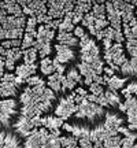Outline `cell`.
Masks as SVG:
<instances>
[{
	"mask_svg": "<svg viewBox=\"0 0 137 148\" xmlns=\"http://www.w3.org/2000/svg\"><path fill=\"white\" fill-rule=\"evenodd\" d=\"M122 140H123V138H122L121 136H112V137L107 138L103 144H104L105 148H121L122 147Z\"/></svg>",
	"mask_w": 137,
	"mask_h": 148,
	"instance_id": "25",
	"label": "cell"
},
{
	"mask_svg": "<svg viewBox=\"0 0 137 148\" xmlns=\"http://www.w3.org/2000/svg\"><path fill=\"white\" fill-rule=\"evenodd\" d=\"M127 79L126 77H123V78H121V77H118V75H112L111 78H108V82H107V85H108V89L111 90H118V89H121L123 85L127 82Z\"/></svg>",
	"mask_w": 137,
	"mask_h": 148,
	"instance_id": "19",
	"label": "cell"
},
{
	"mask_svg": "<svg viewBox=\"0 0 137 148\" xmlns=\"http://www.w3.org/2000/svg\"><path fill=\"white\" fill-rule=\"evenodd\" d=\"M18 114V103L14 99L0 100V127H10L12 118Z\"/></svg>",
	"mask_w": 137,
	"mask_h": 148,
	"instance_id": "3",
	"label": "cell"
},
{
	"mask_svg": "<svg viewBox=\"0 0 137 148\" xmlns=\"http://www.w3.org/2000/svg\"><path fill=\"white\" fill-rule=\"evenodd\" d=\"M63 130L70 132L71 136H74L78 140H84V138H89L90 140V129L88 126H82V125H70V123H63L62 126Z\"/></svg>",
	"mask_w": 137,
	"mask_h": 148,
	"instance_id": "8",
	"label": "cell"
},
{
	"mask_svg": "<svg viewBox=\"0 0 137 148\" xmlns=\"http://www.w3.org/2000/svg\"><path fill=\"white\" fill-rule=\"evenodd\" d=\"M3 75H4V69H0V81L3 78Z\"/></svg>",
	"mask_w": 137,
	"mask_h": 148,
	"instance_id": "44",
	"label": "cell"
},
{
	"mask_svg": "<svg viewBox=\"0 0 137 148\" xmlns=\"http://www.w3.org/2000/svg\"><path fill=\"white\" fill-rule=\"evenodd\" d=\"M0 90H1V97H15L18 93V88L12 82H0Z\"/></svg>",
	"mask_w": 137,
	"mask_h": 148,
	"instance_id": "16",
	"label": "cell"
},
{
	"mask_svg": "<svg viewBox=\"0 0 137 148\" xmlns=\"http://www.w3.org/2000/svg\"><path fill=\"white\" fill-rule=\"evenodd\" d=\"M103 96H104L105 101H107V104L108 107H112V108H118V107L121 106V96L116 93L115 90H111V89H107L103 92Z\"/></svg>",
	"mask_w": 137,
	"mask_h": 148,
	"instance_id": "13",
	"label": "cell"
},
{
	"mask_svg": "<svg viewBox=\"0 0 137 148\" xmlns=\"http://www.w3.org/2000/svg\"><path fill=\"white\" fill-rule=\"evenodd\" d=\"M133 4H136V19H137V1H133Z\"/></svg>",
	"mask_w": 137,
	"mask_h": 148,
	"instance_id": "45",
	"label": "cell"
},
{
	"mask_svg": "<svg viewBox=\"0 0 137 148\" xmlns=\"http://www.w3.org/2000/svg\"><path fill=\"white\" fill-rule=\"evenodd\" d=\"M75 8V1H64V15L71 14Z\"/></svg>",
	"mask_w": 137,
	"mask_h": 148,
	"instance_id": "33",
	"label": "cell"
},
{
	"mask_svg": "<svg viewBox=\"0 0 137 148\" xmlns=\"http://www.w3.org/2000/svg\"><path fill=\"white\" fill-rule=\"evenodd\" d=\"M62 144H60V136H56L53 133H49L45 138L44 144L41 145V148H60Z\"/></svg>",
	"mask_w": 137,
	"mask_h": 148,
	"instance_id": "20",
	"label": "cell"
},
{
	"mask_svg": "<svg viewBox=\"0 0 137 148\" xmlns=\"http://www.w3.org/2000/svg\"><path fill=\"white\" fill-rule=\"evenodd\" d=\"M0 40H5V30L0 26Z\"/></svg>",
	"mask_w": 137,
	"mask_h": 148,
	"instance_id": "41",
	"label": "cell"
},
{
	"mask_svg": "<svg viewBox=\"0 0 137 148\" xmlns=\"http://www.w3.org/2000/svg\"><path fill=\"white\" fill-rule=\"evenodd\" d=\"M58 40V44L62 45H67L70 48H75L79 47V40L74 36L73 33H66V32H59L58 36L55 37Z\"/></svg>",
	"mask_w": 137,
	"mask_h": 148,
	"instance_id": "12",
	"label": "cell"
},
{
	"mask_svg": "<svg viewBox=\"0 0 137 148\" xmlns=\"http://www.w3.org/2000/svg\"><path fill=\"white\" fill-rule=\"evenodd\" d=\"M40 71L44 75H52L55 73V67H53V59L49 58H44L40 60Z\"/></svg>",
	"mask_w": 137,
	"mask_h": 148,
	"instance_id": "18",
	"label": "cell"
},
{
	"mask_svg": "<svg viewBox=\"0 0 137 148\" xmlns=\"http://www.w3.org/2000/svg\"><path fill=\"white\" fill-rule=\"evenodd\" d=\"M4 66H5V58L0 56V69H4Z\"/></svg>",
	"mask_w": 137,
	"mask_h": 148,
	"instance_id": "42",
	"label": "cell"
},
{
	"mask_svg": "<svg viewBox=\"0 0 137 148\" xmlns=\"http://www.w3.org/2000/svg\"><path fill=\"white\" fill-rule=\"evenodd\" d=\"M48 134H49V132L45 127L34 129L32 134L29 137H26V141L23 143V148H41V145L44 144Z\"/></svg>",
	"mask_w": 137,
	"mask_h": 148,
	"instance_id": "4",
	"label": "cell"
},
{
	"mask_svg": "<svg viewBox=\"0 0 137 148\" xmlns=\"http://www.w3.org/2000/svg\"><path fill=\"white\" fill-rule=\"evenodd\" d=\"M4 8L7 11L8 15H14L16 18H21V16H25L23 15V11H22L21 5L18 4L16 1H12V0H7L4 1Z\"/></svg>",
	"mask_w": 137,
	"mask_h": 148,
	"instance_id": "14",
	"label": "cell"
},
{
	"mask_svg": "<svg viewBox=\"0 0 137 148\" xmlns=\"http://www.w3.org/2000/svg\"><path fill=\"white\" fill-rule=\"evenodd\" d=\"M77 119H86L88 122H99L105 116L104 107L99 106L96 103H90L85 99L82 103H79L77 106V112L74 114Z\"/></svg>",
	"mask_w": 137,
	"mask_h": 148,
	"instance_id": "1",
	"label": "cell"
},
{
	"mask_svg": "<svg viewBox=\"0 0 137 148\" xmlns=\"http://www.w3.org/2000/svg\"><path fill=\"white\" fill-rule=\"evenodd\" d=\"M64 121L55 115H44L41 116V126L48 129L49 133H53L56 136H60V127L63 126Z\"/></svg>",
	"mask_w": 137,
	"mask_h": 148,
	"instance_id": "6",
	"label": "cell"
},
{
	"mask_svg": "<svg viewBox=\"0 0 137 148\" xmlns=\"http://www.w3.org/2000/svg\"><path fill=\"white\" fill-rule=\"evenodd\" d=\"M53 48H55V51H56V59H58L62 64L73 62L74 59H75V56H77V55H75V51H74L73 48L67 47V45L56 44Z\"/></svg>",
	"mask_w": 137,
	"mask_h": 148,
	"instance_id": "7",
	"label": "cell"
},
{
	"mask_svg": "<svg viewBox=\"0 0 137 148\" xmlns=\"http://www.w3.org/2000/svg\"><path fill=\"white\" fill-rule=\"evenodd\" d=\"M23 58V51L21 48H11V49H7V55H5V59L8 60H12L14 63H16L18 60H21Z\"/></svg>",
	"mask_w": 137,
	"mask_h": 148,
	"instance_id": "24",
	"label": "cell"
},
{
	"mask_svg": "<svg viewBox=\"0 0 137 148\" xmlns=\"http://www.w3.org/2000/svg\"><path fill=\"white\" fill-rule=\"evenodd\" d=\"M5 136H7V133L3 132V130H0V145L4 143V140H5Z\"/></svg>",
	"mask_w": 137,
	"mask_h": 148,
	"instance_id": "40",
	"label": "cell"
},
{
	"mask_svg": "<svg viewBox=\"0 0 137 148\" xmlns=\"http://www.w3.org/2000/svg\"><path fill=\"white\" fill-rule=\"evenodd\" d=\"M53 67H55V73L62 74V75H64V71L67 70L66 69V64H62L56 58L53 59Z\"/></svg>",
	"mask_w": 137,
	"mask_h": 148,
	"instance_id": "31",
	"label": "cell"
},
{
	"mask_svg": "<svg viewBox=\"0 0 137 148\" xmlns=\"http://www.w3.org/2000/svg\"><path fill=\"white\" fill-rule=\"evenodd\" d=\"M37 52H38V56H40L41 59L48 58V56L51 55V52H52V47H51V44H48V45H42Z\"/></svg>",
	"mask_w": 137,
	"mask_h": 148,
	"instance_id": "29",
	"label": "cell"
},
{
	"mask_svg": "<svg viewBox=\"0 0 137 148\" xmlns=\"http://www.w3.org/2000/svg\"><path fill=\"white\" fill-rule=\"evenodd\" d=\"M0 148H22L19 137L14 134V133H7L4 143L0 145Z\"/></svg>",
	"mask_w": 137,
	"mask_h": 148,
	"instance_id": "17",
	"label": "cell"
},
{
	"mask_svg": "<svg viewBox=\"0 0 137 148\" xmlns=\"http://www.w3.org/2000/svg\"><path fill=\"white\" fill-rule=\"evenodd\" d=\"M134 148H137V143H134Z\"/></svg>",
	"mask_w": 137,
	"mask_h": 148,
	"instance_id": "46",
	"label": "cell"
},
{
	"mask_svg": "<svg viewBox=\"0 0 137 148\" xmlns=\"http://www.w3.org/2000/svg\"><path fill=\"white\" fill-rule=\"evenodd\" d=\"M51 21H52V18L48 15V14H44V15L37 16V23H40V25H48Z\"/></svg>",
	"mask_w": 137,
	"mask_h": 148,
	"instance_id": "32",
	"label": "cell"
},
{
	"mask_svg": "<svg viewBox=\"0 0 137 148\" xmlns=\"http://www.w3.org/2000/svg\"><path fill=\"white\" fill-rule=\"evenodd\" d=\"M74 96H75V92H71L67 96H63L59 99L58 106L53 112L55 116L60 118L62 121H67L68 118H71L77 112V104L74 101Z\"/></svg>",
	"mask_w": 137,
	"mask_h": 148,
	"instance_id": "2",
	"label": "cell"
},
{
	"mask_svg": "<svg viewBox=\"0 0 137 148\" xmlns=\"http://www.w3.org/2000/svg\"><path fill=\"white\" fill-rule=\"evenodd\" d=\"M60 144L63 148L67 147H75L78 144V138H75L74 136H60Z\"/></svg>",
	"mask_w": 137,
	"mask_h": 148,
	"instance_id": "27",
	"label": "cell"
},
{
	"mask_svg": "<svg viewBox=\"0 0 137 148\" xmlns=\"http://www.w3.org/2000/svg\"><path fill=\"white\" fill-rule=\"evenodd\" d=\"M12 127H14V130L16 132V134L21 136V137H29V136L32 134V132L34 130L32 119L23 118V116H21V115L18 116L16 121L12 123Z\"/></svg>",
	"mask_w": 137,
	"mask_h": 148,
	"instance_id": "5",
	"label": "cell"
},
{
	"mask_svg": "<svg viewBox=\"0 0 137 148\" xmlns=\"http://www.w3.org/2000/svg\"><path fill=\"white\" fill-rule=\"evenodd\" d=\"M26 84L30 88H34V86H45V81L41 77H38V75H33V77H30L26 81Z\"/></svg>",
	"mask_w": 137,
	"mask_h": 148,
	"instance_id": "28",
	"label": "cell"
},
{
	"mask_svg": "<svg viewBox=\"0 0 137 148\" xmlns=\"http://www.w3.org/2000/svg\"><path fill=\"white\" fill-rule=\"evenodd\" d=\"M64 77H66L70 82H74V84H82V82H84V81H82V75L79 74L77 67H70V69H67V73H66Z\"/></svg>",
	"mask_w": 137,
	"mask_h": 148,
	"instance_id": "21",
	"label": "cell"
},
{
	"mask_svg": "<svg viewBox=\"0 0 137 148\" xmlns=\"http://www.w3.org/2000/svg\"><path fill=\"white\" fill-rule=\"evenodd\" d=\"M37 55H38V52H37V49L34 47L29 48V49H25L23 51V63L25 64H34L37 60Z\"/></svg>",
	"mask_w": 137,
	"mask_h": 148,
	"instance_id": "22",
	"label": "cell"
},
{
	"mask_svg": "<svg viewBox=\"0 0 137 148\" xmlns=\"http://www.w3.org/2000/svg\"><path fill=\"white\" fill-rule=\"evenodd\" d=\"M93 148H105V147H104V144H103V143H100V141H97V143H95Z\"/></svg>",
	"mask_w": 137,
	"mask_h": 148,
	"instance_id": "43",
	"label": "cell"
},
{
	"mask_svg": "<svg viewBox=\"0 0 137 148\" xmlns=\"http://www.w3.org/2000/svg\"><path fill=\"white\" fill-rule=\"evenodd\" d=\"M74 92H75V93H77L78 96H82V97H85V99H86V96L89 95V93H88V90L84 89V88H75V89H74Z\"/></svg>",
	"mask_w": 137,
	"mask_h": 148,
	"instance_id": "37",
	"label": "cell"
},
{
	"mask_svg": "<svg viewBox=\"0 0 137 148\" xmlns=\"http://www.w3.org/2000/svg\"><path fill=\"white\" fill-rule=\"evenodd\" d=\"M1 44V47L4 48V49H11L12 48V44H11V40H4L3 42H0Z\"/></svg>",
	"mask_w": 137,
	"mask_h": 148,
	"instance_id": "39",
	"label": "cell"
},
{
	"mask_svg": "<svg viewBox=\"0 0 137 148\" xmlns=\"http://www.w3.org/2000/svg\"><path fill=\"white\" fill-rule=\"evenodd\" d=\"M92 14H93V16L95 18H97V19H107L105 18V4L104 3H96L93 4V8H92V11H90Z\"/></svg>",
	"mask_w": 137,
	"mask_h": 148,
	"instance_id": "23",
	"label": "cell"
},
{
	"mask_svg": "<svg viewBox=\"0 0 137 148\" xmlns=\"http://www.w3.org/2000/svg\"><path fill=\"white\" fill-rule=\"evenodd\" d=\"M103 73H104V75H107L108 78H111L112 75H115V71L111 69V67H104V70H103Z\"/></svg>",
	"mask_w": 137,
	"mask_h": 148,
	"instance_id": "38",
	"label": "cell"
},
{
	"mask_svg": "<svg viewBox=\"0 0 137 148\" xmlns=\"http://www.w3.org/2000/svg\"><path fill=\"white\" fill-rule=\"evenodd\" d=\"M38 69V66L36 63L34 64H19V66H16L15 69V75L18 78L23 79L25 82H26L27 79L33 77V75H36V71Z\"/></svg>",
	"mask_w": 137,
	"mask_h": 148,
	"instance_id": "11",
	"label": "cell"
},
{
	"mask_svg": "<svg viewBox=\"0 0 137 148\" xmlns=\"http://www.w3.org/2000/svg\"><path fill=\"white\" fill-rule=\"evenodd\" d=\"M48 15L52 19H63L64 18V1L63 0H51L47 1Z\"/></svg>",
	"mask_w": 137,
	"mask_h": 148,
	"instance_id": "9",
	"label": "cell"
},
{
	"mask_svg": "<svg viewBox=\"0 0 137 148\" xmlns=\"http://www.w3.org/2000/svg\"><path fill=\"white\" fill-rule=\"evenodd\" d=\"M122 95L125 96L126 99L134 97V95H137V81H132L125 89H122Z\"/></svg>",
	"mask_w": 137,
	"mask_h": 148,
	"instance_id": "26",
	"label": "cell"
},
{
	"mask_svg": "<svg viewBox=\"0 0 137 148\" xmlns=\"http://www.w3.org/2000/svg\"><path fill=\"white\" fill-rule=\"evenodd\" d=\"M125 122V118H122L119 114H116L114 111H108L105 112V116H104V126L110 130H115L118 132V129L123 125Z\"/></svg>",
	"mask_w": 137,
	"mask_h": 148,
	"instance_id": "10",
	"label": "cell"
},
{
	"mask_svg": "<svg viewBox=\"0 0 137 148\" xmlns=\"http://www.w3.org/2000/svg\"><path fill=\"white\" fill-rule=\"evenodd\" d=\"M89 92H90V95H93V96H100L104 90H103V88H101V85L93 82L92 85H89Z\"/></svg>",
	"mask_w": 137,
	"mask_h": 148,
	"instance_id": "30",
	"label": "cell"
},
{
	"mask_svg": "<svg viewBox=\"0 0 137 148\" xmlns=\"http://www.w3.org/2000/svg\"><path fill=\"white\" fill-rule=\"evenodd\" d=\"M62 78H63V75L58 73H53L52 75H49L47 79L48 88L52 89L53 92H62Z\"/></svg>",
	"mask_w": 137,
	"mask_h": 148,
	"instance_id": "15",
	"label": "cell"
},
{
	"mask_svg": "<svg viewBox=\"0 0 137 148\" xmlns=\"http://www.w3.org/2000/svg\"><path fill=\"white\" fill-rule=\"evenodd\" d=\"M15 78L16 75L12 73H5L3 75V78H1V82H12V84H15Z\"/></svg>",
	"mask_w": 137,
	"mask_h": 148,
	"instance_id": "34",
	"label": "cell"
},
{
	"mask_svg": "<svg viewBox=\"0 0 137 148\" xmlns=\"http://www.w3.org/2000/svg\"><path fill=\"white\" fill-rule=\"evenodd\" d=\"M73 34L77 38H81V37L85 34V30H84V27L82 26H75V29H74V32H73Z\"/></svg>",
	"mask_w": 137,
	"mask_h": 148,
	"instance_id": "36",
	"label": "cell"
},
{
	"mask_svg": "<svg viewBox=\"0 0 137 148\" xmlns=\"http://www.w3.org/2000/svg\"><path fill=\"white\" fill-rule=\"evenodd\" d=\"M0 99H1V90H0Z\"/></svg>",
	"mask_w": 137,
	"mask_h": 148,
	"instance_id": "47",
	"label": "cell"
},
{
	"mask_svg": "<svg viewBox=\"0 0 137 148\" xmlns=\"http://www.w3.org/2000/svg\"><path fill=\"white\" fill-rule=\"evenodd\" d=\"M134 140H132V138H123L122 140V148H134Z\"/></svg>",
	"mask_w": 137,
	"mask_h": 148,
	"instance_id": "35",
	"label": "cell"
}]
</instances>
